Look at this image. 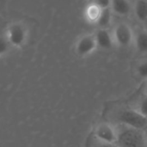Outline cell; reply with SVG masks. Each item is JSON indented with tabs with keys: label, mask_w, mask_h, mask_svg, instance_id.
Segmentation results:
<instances>
[{
	"label": "cell",
	"mask_w": 147,
	"mask_h": 147,
	"mask_svg": "<svg viewBox=\"0 0 147 147\" xmlns=\"http://www.w3.org/2000/svg\"><path fill=\"white\" fill-rule=\"evenodd\" d=\"M93 33L96 40L98 49L109 51L115 47L111 30L105 28H96Z\"/></svg>",
	"instance_id": "52a82bcc"
},
{
	"label": "cell",
	"mask_w": 147,
	"mask_h": 147,
	"mask_svg": "<svg viewBox=\"0 0 147 147\" xmlns=\"http://www.w3.org/2000/svg\"><path fill=\"white\" fill-rule=\"evenodd\" d=\"M109 9L114 16L127 17L133 14V2L131 0H112Z\"/></svg>",
	"instance_id": "ba28073f"
},
{
	"label": "cell",
	"mask_w": 147,
	"mask_h": 147,
	"mask_svg": "<svg viewBox=\"0 0 147 147\" xmlns=\"http://www.w3.org/2000/svg\"><path fill=\"white\" fill-rule=\"evenodd\" d=\"M136 112H138L140 115L147 119V96L141 93L130 105Z\"/></svg>",
	"instance_id": "7c38bea8"
},
{
	"label": "cell",
	"mask_w": 147,
	"mask_h": 147,
	"mask_svg": "<svg viewBox=\"0 0 147 147\" xmlns=\"http://www.w3.org/2000/svg\"><path fill=\"white\" fill-rule=\"evenodd\" d=\"M10 43L9 42L6 36L0 35V56L5 54L10 47Z\"/></svg>",
	"instance_id": "9a60e30c"
},
{
	"label": "cell",
	"mask_w": 147,
	"mask_h": 147,
	"mask_svg": "<svg viewBox=\"0 0 147 147\" xmlns=\"http://www.w3.org/2000/svg\"><path fill=\"white\" fill-rule=\"evenodd\" d=\"M133 14L138 22H147V0H134L133 3Z\"/></svg>",
	"instance_id": "8fae6325"
},
{
	"label": "cell",
	"mask_w": 147,
	"mask_h": 147,
	"mask_svg": "<svg viewBox=\"0 0 147 147\" xmlns=\"http://www.w3.org/2000/svg\"><path fill=\"white\" fill-rule=\"evenodd\" d=\"M145 131V134H146V143H147V128L144 130Z\"/></svg>",
	"instance_id": "d6986e66"
},
{
	"label": "cell",
	"mask_w": 147,
	"mask_h": 147,
	"mask_svg": "<svg viewBox=\"0 0 147 147\" xmlns=\"http://www.w3.org/2000/svg\"><path fill=\"white\" fill-rule=\"evenodd\" d=\"M110 118L116 125L129 127L140 130L147 128V119L140 115L130 106H122L113 108L110 110Z\"/></svg>",
	"instance_id": "6da1fadb"
},
{
	"label": "cell",
	"mask_w": 147,
	"mask_h": 147,
	"mask_svg": "<svg viewBox=\"0 0 147 147\" xmlns=\"http://www.w3.org/2000/svg\"><path fill=\"white\" fill-rule=\"evenodd\" d=\"M28 28L19 22L11 23L7 29L6 37L11 46L21 47H22L28 40Z\"/></svg>",
	"instance_id": "277c9868"
},
{
	"label": "cell",
	"mask_w": 147,
	"mask_h": 147,
	"mask_svg": "<svg viewBox=\"0 0 147 147\" xmlns=\"http://www.w3.org/2000/svg\"><path fill=\"white\" fill-rule=\"evenodd\" d=\"M115 47L128 48L133 46L134 39V30L132 26L125 22L116 23L111 30Z\"/></svg>",
	"instance_id": "3957f363"
},
{
	"label": "cell",
	"mask_w": 147,
	"mask_h": 147,
	"mask_svg": "<svg viewBox=\"0 0 147 147\" xmlns=\"http://www.w3.org/2000/svg\"><path fill=\"white\" fill-rule=\"evenodd\" d=\"M94 138L107 144H116L118 133L115 125L109 122H101L94 129Z\"/></svg>",
	"instance_id": "8992f818"
},
{
	"label": "cell",
	"mask_w": 147,
	"mask_h": 147,
	"mask_svg": "<svg viewBox=\"0 0 147 147\" xmlns=\"http://www.w3.org/2000/svg\"><path fill=\"white\" fill-rule=\"evenodd\" d=\"M118 133L116 146L118 147H147L144 130L115 125Z\"/></svg>",
	"instance_id": "7a4b0ae2"
},
{
	"label": "cell",
	"mask_w": 147,
	"mask_h": 147,
	"mask_svg": "<svg viewBox=\"0 0 147 147\" xmlns=\"http://www.w3.org/2000/svg\"><path fill=\"white\" fill-rule=\"evenodd\" d=\"M102 12V9H101L98 5L94 3L93 2L88 3V4L85 6L84 10V18L86 22L91 25H96L101 14Z\"/></svg>",
	"instance_id": "30bf717a"
},
{
	"label": "cell",
	"mask_w": 147,
	"mask_h": 147,
	"mask_svg": "<svg viewBox=\"0 0 147 147\" xmlns=\"http://www.w3.org/2000/svg\"><path fill=\"white\" fill-rule=\"evenodd\" d=\"M133 46L140 55L147 57V29L141 28L134 31Z\"/></svg>",
	"instance_id": "9c48e42d"
},
{
	"label": "cell",
	"mask_w": 147,
	"mask_h": 147,
	"mask_svg": "<svg viewBox=\"0 0 147 147\" xmlns=\"http://www.w3.org/2000/svg\"><path fill=\"white\" fill-rule=\"evenodd\" d=\"M86 1H88V3H90V2H92L93 0H86Z\"/></svg>",
	"instance_id": "ffe728a7"
},
{
	"label": "cell",
	"mask_w": 147,
	"mask_h": 147,
	"mask_svg": "<svg viewBox=\"0 0 147 147\" xmlns=\"http://www.w3.org/2000/svg\"><path fill=\"white\" fill-rule=\"evenodd\" d=\"M74 49L76 54L80 58H86L93 54L98 49L94 33L80 36L75 43Z\"/></svg>",
	"instance_id": "5b68a950"
},
{
	"label": "cell",
	"mask_w": 147,
	"mask_h": 147,
	"mask_svg": "<svg viewBox=\"0 0 147 147\" xmlns=\"http://www.w3.org/2000/svg\"><path fill=\"white\" fill-rule=\"evenodd\" d=\"M92 147H118L115 144H107V143H103L97 140H96L94 138V141H93V145Z\"/></svg>",
	"instance_id": "e0dca14e"
},
{
	"label": "cell",
	"mask_w": 147,
	"mask_h": 147,
	"mask_svg": "<svg viewBox=\"0 0 147 147\" xmlns=\"http://www.w3.org/2000/svg\"><path fill=\"white\" fill-rule=\"evenodd\" d=\"M113 17H114V14L111 11V9H102L100 19L96 26L97 27V28L109 29V28L111 27L112 22H113Z\"/></svg>",
	"instance_id": "5bb4252c"
},
{
	"label": "cell",
	"mask_w": 147,
	"mask_h": 147,
	"mask_svg": "<svg viewBox=\"0 0 147 147\" xmlns=\"http://www.w3.org/2000/svg\"><path fill=\"white\" fill-rule=\"evenodd\" d=\"M134 73L136 78L141 81L147 80V57L138 60L134 66Z\"/></svg>",
	"instance_id": "4fadbf2b"
},
{
	"label": "cell",
	"mask_w": 147,
	"mask_h": 147,
	"mask_svg": "<svg viewBox=\"0 0 147 147\" xmlns=\"http://www.w3.org/2000/svg\"><path fill=\"white\" fill-rule=\"evenodd\" d=\"M142 93L147 96V80L146 82H144V86H143V89H142Z\"/></svg>",
	"instance_id": "ac0fdd59"
},
{
	"label": "cell",
	"mask_w": 147,
	"mask_h": 147,
	"mask_svg": "<svg viewBox=\"0 0 147 147\" xmlns=\"http://www.w3.org/2000/svg\"><path fill=\"white\" fill-rule=\"evenodd\" d=\"M111 1L112 0H93L92 2L98 5L101 9H109L111 5Z\"/></svg>",
	"instance_id": "2e32d148"
}]
</instances>
